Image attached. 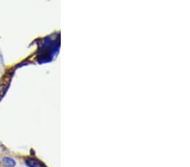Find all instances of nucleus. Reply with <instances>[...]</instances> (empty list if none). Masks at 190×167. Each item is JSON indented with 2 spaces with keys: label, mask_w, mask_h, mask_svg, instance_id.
<instances>
[{
  "label": "nucleus",
  "mask_w": 190,
  "mask_h": 167,
  "mask_svg": "<svg viewBox=\"0 0 190 167\" xmlns=\"http://www.w3.org/2000/svg\"><path fill=\"white\" fill-rule=\"evenodd\" d=\"M26 164L29 167H46L42 162L34 157H28L26 159Z\"/></svg>",
  "instance_id": "obj_1"
},
{
  "label": "nucleus",
  "mask_w": 190,
  "mask_h": 167,
  "mask_svg": "<svg viewBox=\"0 0 190 167\" xmlns=\"http://www.w3.org/2000/svg\"><path fill=\"white\" fill-rule=\"evenodd\" d=\"M2 162L7 167H14L15 166V165H16L15 161L10 157H3V160H2Z\"/></svg>",
  "instance_id": "obj_2"
}]
</instances>
